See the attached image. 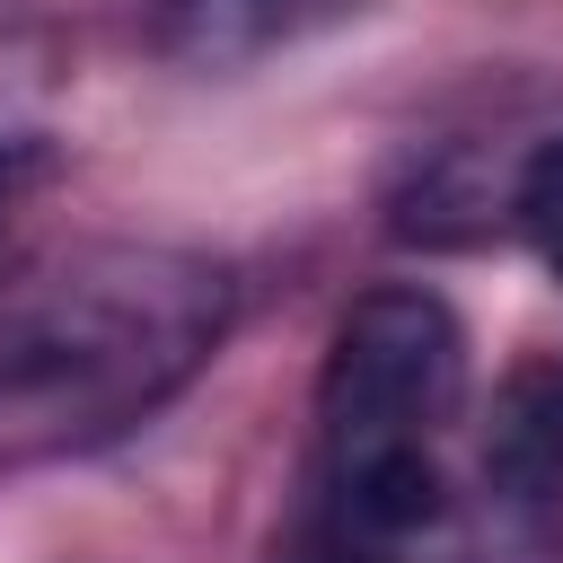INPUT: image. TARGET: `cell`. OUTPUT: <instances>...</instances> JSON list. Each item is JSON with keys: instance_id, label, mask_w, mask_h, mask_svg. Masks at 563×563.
Instances as JSON below:
<instances>
[{"instance_id": "6da1fadb", "label": "cell", "mask_w": 563, "mask_h": 563, "mask_svg": "<svg viewBox=\"0 0 563 563\" xmlns=\"http://www.w3.org/2000/svg\"><path fill=\"white\" fill-rule=\"evenodd\" d=\"M229 325V282L194 255H70L0 308V457H44L141 422Z\"/></svg>"}, {"instance_id": "7a4b0ae2", "label": "cell", "mask_w": 563, "mask_h": 563, "mask_svg": "<svg viewBox=\"0 0 563 563\" xmlns=\"http://www.w3.org/2000/svg\"><path fill=\"white\" fill-rule=\"evenodd\" d=\"M466 396V334L431 290H369L334 325L325 352V449L334 466L378 457V449H431V431Z\"/></svg>"}, {"instance_id": "3957f363", "label": "cell", "mask_w": 563, "mask_h": 563, "mask_svg": "<svg viewBox=\"0 0 563 563\" xmlns=\"http://www.w3.org/2000/svg\"><path fill=\"white\" fill-rule=\"evenodd\" d=\"M343 0H150V35L176 53V62H202V70H229V62H255L290 35H308L317 18H334Z\"/></svg>"}, {"instance_id": "277c9868", "label": "cell", "mask_w": 563, "mask_h": 563, "mask_svg": "<svg viewBox=\"0 0 563 563\" xmlns=\"http://www.w3.org/2000/svg\"><path fill=\"white\" fill-rule=\"evenodd\" d=\"M493 466L510 484H554L563 475V369L510 378L501 422H493Z\"/></svg>"}, {"instance_id": "5b68a950", "label": "cell", "mask_w": 563, "mask_h": 563, "mask_svg": "<svg viewBox=\"0 0 563 563\" xmlns=\"http://www.w3.org/2000/svg\"><path fill=\"white\" fill-rule=\"evenodd\" d=\"M510 211L528 229V246L545 255V273H563V141H537L519 185H510Z\"/></svg>"}, {"instance_id": "8992f818", "label": "cell", "mask_w": 563, "mask_h": 563, "mask_svg": "<svg viewBox=\"0 0 563 563\" xmlns=\"http://www.w3.org/2000/svg\"><path fill=\"white\" fill-rule=\"evenodd\" d=\"M299 563H387V554H378V537H361V528H343V537H317V545H308Z\"/></svg>"}]
</instances>
